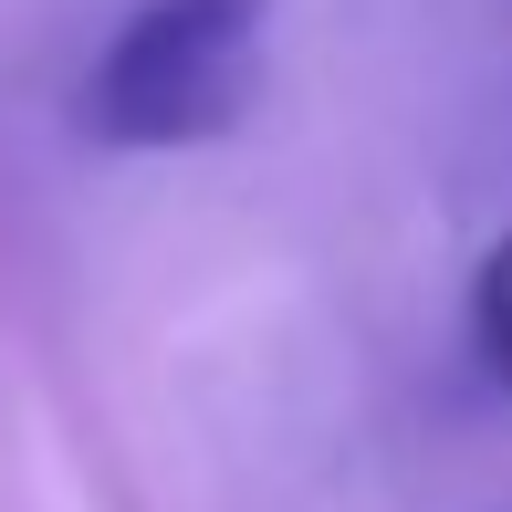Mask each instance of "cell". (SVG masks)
<instances>
[{
    "label": "cell",
    "instance_id": "6da1fadb",
    "mask_svg": "<svg viewBox=\"0 0 512 512\" xmlns=\"http://www.w3.org/2000/svg\"><path fill=\"white\" fill-rule=\"evenodd\" d=\"M262 21L272 0H136L84 63V136L126 157H168L230 136L262 95Z\"/></svg>",
    "mask_w": 512,
    "mask_h": 512
},
{
    "label": "cell",
    "instance_id": "7a4b0ae2",
    "mask_svg": "<svg viewBox=\"0 0 512 512\" xmlns=\"http://www.w3.org/2000/svg\"><path fill=\"white\" fill-rule=\"evenodd\" d=\"M471 356H481V377L512 398V230L481 251V272H471Z\"/></svg>",
    "mask_w": 512,
    "mask_h": 512
}]
</instances>
